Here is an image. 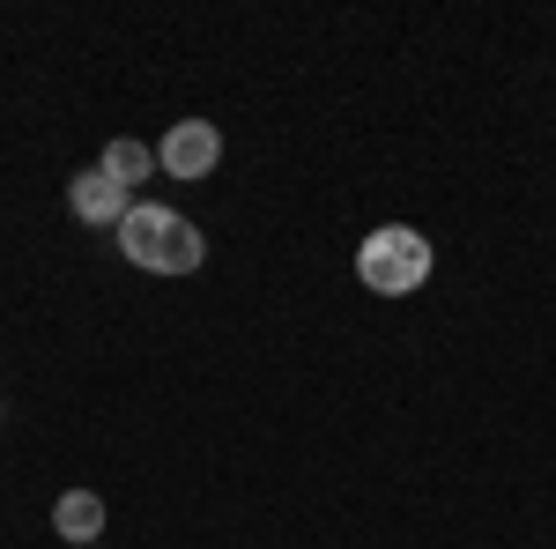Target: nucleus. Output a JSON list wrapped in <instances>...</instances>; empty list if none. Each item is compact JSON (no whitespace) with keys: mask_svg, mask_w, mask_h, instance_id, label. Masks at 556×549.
Segmentation results:
<instances>
[{"mask_svg":"<svg viewBox=\"0 0 556 549\" xmlns=\"http://www.w3.org/2000/svg\"><path fill=\"white\" fill-rule=\"evenodd\" d=\"M119 253L134 267H149V275H193L208 260V238L178 209H164V201H134L127 223H119Z\"/></svg>","mask_w":556,"mask_h":549,"instance_id":"f257e3e1","label":"nucleus"},{"mask_svg":"<svg viewBox=\"0 0 556 549\" xmlns=\"http://www.w3.org/2000/svg\"><path fill=\"white\" fill-rule=\"evenodd\" d=\"M430 267H438V253H430L424 230H408V223H379L356 246V275H364V290H379V297H416L430 283Z\"/></svg>","mask_w":556,"mask_h":549,"instance_id":"f03ea898","label":"nucleus"},{"mask_svg":"<svg viewBox=\"0 0 556 549\" xmlns=\"http://www.w3.org/2000/svg\"><path fill=\"white\" fill-rule=\"evenodd\" d=\"M156 164L172 171V178H186V186H201V178L223 164V134H215L208 120H178V127L156 141Z\"/></svg>","mask_w":556,"mask_h":549,"instance_id":"7ed1b4c3","label":"nucleus"},{"mask_svg":"<svg viewBox=\"0 0 556 549\" xmlns=\"http://www.w3.org/2000/svg\"><path fill=\"white\" fill-rule=\"evenodd\" d=\"M67 209L83 215V223L119 230V223H127V209H134V194H127V186H119L104 164H89V171H75V178H67Z\"/></svg>","mask_w":556,"mask_h":549,"instance_id":"20e7f679","label":"nucleus"},{"mask_svg":"<svg viewBox=\"0 0 556 549\" xmlns=\"http://www.w3.org/2000/svg\"><path fill=\"white\" fill-rule=\"evenodd\" d=\"M52 527L75 549H97V535H104V498H97V490H67V498L52 506Z\"/></svg>","mask_w":556,"mask_h":549,"instance_id":"39448f33","label":"nucleus"},{"mask_svg":"<svg viewBox=\"0 0 556 549\" xmlns=\"http://www.w3.org/2000/svg\"><path fill=\"white\" fill-rule=\"evenodd\" d=\"M104 171H112V178H119V186H141V178H149V171H164L156 164V149H149V141H134V134H119V141H112V149H104Z\"/></svg>","mask_w":556,"mask_h":549,"instance_id":"423d86ee","label":"nucleus"}]
</instances>
